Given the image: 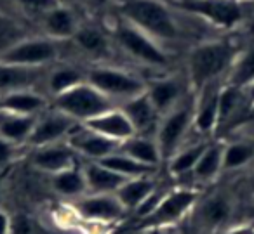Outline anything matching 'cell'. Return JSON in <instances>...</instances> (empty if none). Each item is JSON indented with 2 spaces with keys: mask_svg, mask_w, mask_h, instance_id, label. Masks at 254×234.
Masks as SVG:
<instances>
[{
  "mask_svg": "<svg viewBox=\"0 0 254 234\" xmlns=\"http://www.w3.org/2000/svg\"><path fill=\"white\" fill-rule=\"evenodd\" d=\"M223 149H225V144L221 142L207 144L204 153L198 158L197 165L191 170L195 181L211 182L218 177V174L223 170Z\"/></svg>",
  "mask_w": 254,
  "mask_h": 234,
  "instance_id": "d4e9b609",
  "label": "cell"
},
{
  "mask_svg": "<svg viewBox=\"0 0 254 234\" xmlns=\"http://www.w3.org/2000/svg\"><path fill=\"white\" fill-rule=\"evenodd\" d=\"M85 129L92 130V132L99 134V136L106 137V139H112L115 142L122 144L124 140L131 139L136 136L134 127L131 125L129 118L124 115L122 109L117 106V108L110 109V111L103 113V115L96 116V118L87 120L85 123H82Z\"/></svg>",
  "mask_w": 254,
  "mask_h": 234,
  "instance_id": "2e32d148",
  "label": "cell"
},
{
  "mask_svg": "<svg viewBox=\"0 0 254 234\" xmlns=\"http://www.w3.org/2000/svg\"><path fill=\"white\" fill-rule=\"evenodd\" d=\"M181 2H188V0H176V4H181Z\"/></svg>",
  "mask_w": 254,
  "mask_h": 234,
  "instance_id": "bcb514c9",
  "label": "cell"
},
{
  "mask_svg": "<svg viewBox=\"0 0 254 234\" xmlns=\"http://www.w3.org/2000/svg\"><path fill=\"white\" fill-rule=\"evenodd\" d=\"M119 11L129 25L153 40H174L180 30L162 0H120Z\"/></svg>",
  "mask_w": 254,
  "mask_h": 234,
  "instance_id": "7a4b0ae2",
  "label": "cell"
},
{
  "mask_svg": "<svg viewBox=\"0 0 254 234\" xmlns=\"http://www.w3.org/2000/svg\"><path fill=\"white\" fill-rule=\"evenodd\" d=\"M14 32H16L14 25H12V23L9 21L7 18L0 16V47L5 46V49H7L9 46H12V44H9V40L12 39Z\"/></svg>",
  "mask_w": 254,
  "mask_h": 234,
  "instance_id": "8d00e7d4",
  "label": "cell"
},
{
  "mask_svg": "<svg viewBox=\"0 0 254 234\" xmlns=\"http://www.w3.org/2000/svg\"><path fill=\"white\" fill-rule=\"evenodd\" d=\"M0 199H2V186H0Z\"/></svg>",
  "mask_w": 254,
  "mask_h": 234,
  "instance_id": "7dc6e473",
  "label": "cell"
},
{
  "mask_svg": "<svg viewBox=\"0 0 254 234\" xmlns=\"http://www.w3.org/2000/svg\"><path fill=\"white\" fill-rule=\"evenodd\" d=\"M82 170L85 175L87 192H92V194H115L129 181L110 168L103 167L98 161H89Z\"/></svg>",
  "mask_w": 254,
  "mask_h": 234,
  "instance_id": "d6986e66",
  "label": "cell"
},
{
  "mask_svg": "<svg viewBox=\"0 0 254 234\" xmlns=\"http://www.w3.org/2000/svg\"><path fill=\"white\" fill-rule=\"evenodd\" d=\"M47 109V101L44 95L33 89L16 91L2 95L0 99V113L19 116H39Z\"/></svg>",
  "mask_w": 254,
  "mask_h": 234,
  "instance_id": "e0dca14e",
  "label": "cell"
},
{
  "mask_svg": "<svg viewBox=\"0 0 254 234\" xmlns=\"http://www.w3.org/2000/svg\"><path fill=\"white\" fill-rule=\"evenodd\" d=\"M237 59V49L225 40H212L197 46L188 57V75L191 85L197 91L204 89L212 82L232 70Z\"/></svg>",
  "mask_w": 254,
  "mask_h": 234,
  "instance_id": "6da1fadb",
  "label": "cell"
},
{
  "mask_svg": "<svg viewBox=\"0 0 254 234\" xmlns=\"http://www.w3.org/2000/svg\"><path fill=\"white\" fill-rule=\"evenodd\" d=\"M244 92H246L247 102H249V111H251V109L254 108V82L247 85V87L244 89Z\"/></svg>",
  "mask_w": 254,
  "mask_h": 234,
  "instance_id": "ab89813d",
  "label": "cell"
},
{
  "mask_svg": "<svg viewBox=\"0 0 254 234\" xmlns=\"http://www.w3.org/2000/svg\"><path fill=\"white\" fill-rule=\"evenodd\" d=\"M53 108L73 118L77 123H85L87 120L96 118L117 106L112 99L103 95L98 89H94L85 80L77 87L56 95Z\"/></svg>",
  "mask_w": 254,
  "mask_h": 234,
  "instance_id": "3957f363",
  "label": "cell"
},
{
  "mask_svg": "<svg viewBox=\"0 0 254 234\" xmlns=\"http://www.w3.org/2000/svg\"><path fill=\"white\" fill-rule=\"evenodd\" d=\"M209 142H198L193 146H188L180 149L167 163H169V172L174 177H181V175L191 174L193 167L197 165L200 154L204 153V149L207 147Z\"/></svg>",
  "mask_w": 254,
  "mask_h": 234,
  "instance_id": "1f68e13d",
  "label": "cell"
},
{
  "mask_svg": "<svg viewBox=\"0 0 254 234\" xmlns=\"http://www.w3.org/2000/svg\"><path fill=\"white\" fill-rule=\"evenodd\" d=\"M0 99H2V95H0Z\"/></svg>",
  "mask_w": 254,
  "mask_h": 234,
  "instance_id": "681fc988",
  "label": "cell"
},
{
  "mask_svg": "<svg viewBox=\"0 0 254 234\" xmlns=\"http://www.w3.org/2000/svg\"><path fill=\"white\" fill-rule=\"evenodd\" d=\"M119 108L122 109L124 115L129 118L131 125L134 127L136 136L152 137L157 134V129H159V123L162 116L153 108L152 101L148 99L146 92L138 95V97H132V99H129V101L122 102Z\"/></svg>",
  "mask_w": 254,
  "mask_h": 234,
  "instance_id": "4fadbf2b",
  "label": "cell"
},
{
  "mask_svg": "<svg viewBox=\"0 0 254 234\" xmlns=\"http://www.w3.org/2000/svg\"><path fill=\"white\" fill-rule=\"evenodd\" d=\"M16 153H18V144L11 142V140L0 136V167H7L14 160Z\"/></svg>",
  "mask_w": 254,
  "mask_h": 234,
  "instance_id": "d590c367",
  "label": "cell"
},
{
  "mask_svg": "<svg viewBox=\"0 0 254 234\" xmlns=\"http://www.w3.org/2000/svg\"><path fill=\"white\" fill-rule=\"evenodd\" d=\"M164 4H166V2H171V4H174V2H176V0H162Z\"/></svg>",
  "mask_w": 254,
  "mask_h": 234,
  "instance_id": "ee69618b",
  "label": "cell"
},
{
  "mask_svg": "<svg viewBox=\"0 0 254 234\" xmlns=\"http://www.w3.org/2000/svg\"><path fill=\"white\" fill-rule=\"evenodd\" d=\"M58 2H60V4H63V2H66V0H58Z\"/></svg>",
  "mask_w": 254,
  "mask_h": 234,
  "instance_id": "c3c4849f",
  "label": "cell"
},
{
  "mask_svg": "<svg viewBox=\"0 0 254 234\" xmlns=\"http://www.w3.org/2000/svg\"><path fill=\"white\" fill-rule=\"evenodd\" d=\"M44 28L53 40H68L75 37L78 23L70 9L58 5L44 14Z\"/></svg>",
  "mask_w": 254,
  "mask_h": 234,
  "instance_id": "7402d4cb",
  "label": "cell"
},
{
  "mask_svg": "<svg viewBox=\"0 0 254 234\" xmlns=\"http://www.w3.org/2000/svg\"><path fill=\"white\" fill-rule=\"evenodd\" d=\"M42 68H21L0 63V95L26 91L39 82Z\"/></svg>",
  "mask_w": 254,
  "mask_h": 234,
  "instance_id": "44dd1931",
  "label": "cell"
},
{
  "mask_svg": "<svg viewBox=\"0 0 254 234\" xmlns=\"http://www.w3.org/2000/svg\"><path fill=\"white\" fill-rule=\"evenodd\" d=\"M85 80L98 89L103 95L108 99L115 101H129L132 97L145 94L146 84L136 75L129 73V71L119 70V68H110V66H98L92 68L87 75Z\"/></svg>",
  "mask_w": 254,
  "mask_h": 234,
  "instance_id": "277c9868",
  "label": "cell"
},
{
  "mask_svg": "<svg viewBox=\"0 0 254 234\" xmlns=\"http://www.w3.org/2000/svg\"><path fill=\"white\" fill-rule=\"evenodd\" d=\"M120 153L131 156L132 160L139 161L148 167L159 168L162 163V156H160L159 146L155 142V137H145V136H134L131 139L124 140L119 147Z\"/></svg>",
  "mask_w": 254,
  "mask_h": 234,
  "instance_id": "603a6c76",
  "label": "cell"
},
{
  "mask_svg": "<svg viewBox=\"0 0 254 234\" xmlns=\"http://www.w3.org/2000/svg\"><path fill=\"white\" fill-rule=\"evenodd\" d=\"M32 165L40 172L56 175L68 168L77 167V153L68 146V142H56L49 146L35 147L32 154Z\"/></svg>",
  "mask_w": 254,
  "mask_h": 234,
  "instance_id": "5bb4252c",
  "label": "cell"
},
{
  "mask_svg": "<svg viewBox=\"0 0 254 234\" xmlns=\"http://www.w3.org/2000/svg\"><path fill=\"white\" fill-rule=\"evenodd\" d=\"M12 220L4 210L0 208V234H11Z\"/></svg>",
  "mask_w": 254,
  "mask_h": 234,
  "instance_id": "f35d334b",
  "label": "cell"
},
{
  "mask_svg": "<svg viewBox=\"0 0 254 234\" xmlns=\"http://www.w3.org/2000/svg\"><path fill=\"white\" fill-rule=\"evenodd\" d=\"M115 39L119 46L126 50L127 54H131L138 61L150 66H164L167 64V56L157 40L143 33L136 26L129 25L127 21L120 23L115 28Z\"/></svg>",
  "mask_w": 254,
  "mask_h": 234,
  "instance_id": "52a82bcc",
  "label": "cell"
},
{
  "mask_svg": "<svg viewBox=\"0 0 254 234\" xmlns=\"http://www.w3.org/2000/svg\"><path fill=\"white\" fill-rule=\"evenodd\" d=\"M75 210L82 219L96 220V222H113L122 219L124 213L127 212L115 194H92V192L77 198Z\"/></svg>",
  "mask_w": 254,
  "mask_h": 234,
  "instance_id": "8fae6325",
  "label": "cell"
},
{
  "mask_svg": "<svg viewBox=\"0 0 254 234\" xmlns=\"http://www.w3.org/2000/svg\"><path fill=\"white\" fill-rule=\"evenodd\" d=\"M146 95L159 115L164 116L180 106L181 85L176 78H160L146 85Z\"/></svg>",
  "mask_w": 254,
  "mask_h": 234,
  "instance_id": "ffe728a7",
  "label": "cell"
},
{
  "mask_svg": "<svg viewBox=\"0 0 254 234\" xmlns=\"http://www.w3.org/2000/svg\"><path fill=\"white\" fill-rule=\"evenodd\" d=\"M197 203V191L193 189H174L167 191L160 203L148 217L143 219L145 227H164L183 219Z\"/></svg>",
  "mask_w": 254,
  "mask_h": 234,
  "instance_id": "ba28073f",
  "label": "cell"
},
{
  "mask_svg": "<svg viewBox=\"0 0 254 234\" xmlns=\"http://www.w3.org/2000/svg\"><path fill=\"white\" fill-rule=\"evenodd\" d=\"M233 213V206L226 196H211L198 206V219L205 229H219L226 222H230Z\"/></svg>",
  "mask_w": 254,
  "mask_h": 234,
  "instance_id": "cb8c5ba5",
  "label": "cell"
},
{
  "mask_svg": "<svg viewBox=\"0 0 254 234\" xmlns=\"http://www.w3.org/2000/svg\"><path fill=\"white\" fill-rule=\"evenodd\" d=\"M155 189H157V184L152 177L129 179V181L115 192V196H117V199L122 203L126 210H136Z\"/></svg>",
  "mask_w": 254,
  "mask_h": 234,
  "instance_id": "484cf974",
  "label": "cell"
},
{
  "mask_svg": "<svg viewBox=\"0 0 254 234\" xmlns=\"http://www.w3.org/2000/svg\"><path fill=\"white\" fill-rule=\"evenodd\" d=\"M249 113V102H247L244 89H237L232 85H223L219 92V108H218V129L223 130L233 125L239 118Z\"/></svg>",
  "mask_w": 254,
  "mask_h": 234,
  "instance_id": "ac0fdd59",
  "label": "cell"
},
{
  "mask_svg": "<svg viewBox=\"0 0 254 234\" xmlns=\"http://www.w3.org/2000/svg\"><path fill=\"white\" fill-rule=\"evenodd\" d=\"M254 82V42L249 47L237 54V59L233 63L232 70L228 71L226 85H232L237 89H246Z\"/></svg>",
  "mask_w": 254,
  "mask_h": 234,
  "instance_id": "f1b7e54d",
  "label": "cell"
},
{
  "mask_svg": "<svg viewBox=\"0 0 254 234\" xmlns=\"http://www.w3.org/2000/svg\"><path fill=\"white\" fill-rule=\"evenodd\" d=\"M18 4H21V7H25L26 11H32V12H39V14H46L47 11L51 9L58 7V5H63L60 4L58 0H16Z\"/></svg>",
  "mask_w": 254,
  "mask_h": 234,
  "instance_id": "e575fe53",
  "label": "cell"
},
{
  "mask_svg": "<svg viewBox=\"0 0 254 234\" xmlns=\"http://www.w3.org/2000/svg\"><path fill=\"white\" fill-rule=\"evenodd\" d=\"M91 2H94V4H103V2H106V0H91Z\"/></svg>",
  "mask_w": 254,
  "mask_h": 234,
  "instance_id": "b9f144b4",
  "label": "cell"
},
{
  "mask_svg": "<svg viewBox=\"0 0 254 234\" xmlns=\"http://www.w3.org/2000/svg\"><path fill=\"white\" fill-rule=\"evenodd\" d=\"M254 146L249 142L225 144L223 149V170H239L253 161Z\"/></svg>",
  "mask_w": 254,
  "mask_h": 234,
  "instance_id": "836d02e7",
  "label": "cell"
},
{
  "mask_svg": "<svg viewBox=\"0 0 254 234\" xmlns=\"http://www.w3.org/2000/svg\"><path fill=\"white\" fill-rule=\"evenodd\" d=\"M32 233V227H30V222L23 217H18V219L12 220V227H11V234H30Z\"/></svg>",
  "mask_w": 254,
  "mask_h": 234,
  "instance_id": "74e56055",
  "label": "cell"
},
{
  "mask_svg": "<svg viewBox=\"0 0 254 234\" xmlns=\"http://www.w3.org/2000/svg\"><path fill=\"white\" fill-rule=\"evenodd\" d=\"M82 82H85V75H82L77 68L63 66L54 70L53 73L47 78V87H49L51 94L56 97V95L63 94V92L70 91V89L80 85Z\"/></svg>",
  "mask_w": 254,
  "mask_h": 234,
  "instance_id": "d6a6232c",
  "label": "cell"
},
{
  "mask_svg": "<svg viewBox=\"0 0 254 234\" xmlns=\"http://www.w3.org/2000/svg\"><path fill=\"white\" fill-rule=\"evenodd\" d=\"M251 186H253V189H254V175H253V179H251Z\"/></svg>",
  "mask_w": 254,
  "mask_h": 234,
  "instance_id": "f6af8a7d",
  "label": "cell"
},
{
  "mask_svg": "<svg viewBox=\"0 0 254 234\" xmlns=\"http://www.w3.org/2000/svg\"><path fill=\"white\" fill-rule=\"evenodd\" d=\"M221 87L223 85L219 82H212L198 91L197 104L193 108V127L202 136H209L218 129V108Z\"/></svg>",
  "mask_w": 254,
  "mask_h": 234,
  "instance_id": "9a60e30c",
  "label": "cell"
},
{
  "mask_svg": "<svg viewBox=\"0 0 254 234\" xmlns=\"http://www.w3.org/2000/svg\"><path fill=\"white\" fill-rule=\"evenodd\" d=\"M98 163H101L103 167L110 168V170H113L115 174L122 175V177H126V179L152 177V175L157 172V168L139 163V161L132 160L131 156H127V154L120 153V151L103 158V160L98 161Z\"/></svg>",
  "mask_w": 254,
  "mask_h": 234,
  "instance_id": "4316f807",
  "label": "cell"
},
{
  "mask_svg": "<svg viewBox=\"0 0 254 234\" xmlns=\"http://www.w3.org/2000/svg\"><path fill=\"white\" fill-rule=\"evenodd\" d=\"M226 234H254V227H249V226L235 227V229H230Z\"/></svg>",
  "mask_w": 254,
  "mask_h": 234,
  "instance_id": "60d3db41",
  "label": "cell"
},
{
  "mask_svg": "<svg viewBox=\"0 0 254 234\" xmlns=\"http://www.w3.org/2000/svg\"><path fill=\"white\" fill-rule=\"evenodd\" d=\"M191 125H193V109L188 106L180 104L160 118L155 142L159 146L162 161H169L181 149L183 139Z\"/></svg>",
  "mask_w": 254,
  "mask_h": 234,
  "instance_id": "5b68a950",
  "label": "cell"
},
{
  "mask_svg": "<svg viewBox=\"0 0 254 234\" xmlns=\"http://www.w3.org/2000/svg\"><path fill=\"white\" fill-rule=\"evenodd\" d=\"M66 142L75 153L89 158L91 161H101L103 158L117 153L120 147L119 142L85 129L82 123L68 136Z\"/></svg>",
  "mask_w": 254,
  "mask_h": 234,
  "instance_id": "7c38bea8",
  "label": "cell"
},
{
  "mask_svg": "<svg viewBox=\"0 0 254 234\" xmlns=\"http://www.w3.org/2000/svg\"><path fill=\"white\" fill-rule=\"evenodd\" d=\"M247 115H249V116H251V118H254V108H253V109H251V111H249V113H247Z\"/></svg>",
  "mask_w": 254,
  "mask_h": 234,
  "instance_id": "7bdbcfd3",
  "label": "cell"
},
{
  "mask_svg": "<svg viewBox=\"0 0 254 234\" xmlns=\"http://www.w3.org/2000/svg\"><path fill=\"white\" fill-rule=\"evenodd\" d=\"M37 116H19L0 113V136L14 144L28 142Z\"/></svg>",
  "mask_w": 254,
  "mask_h": 234,
  "instance_id": "83f0119b",
  "label": "cell"
},
{
  "mask_svg": "<svg viewBox=\"0 0 254 234\" xmlns=\"http://www.w3.org/2000/svg\"><path fill=\"white\" fill-rule=\"evenodd\" d=\"M80 123H77L73 118L66 116L64 113L58 109H49L44 111L42 115L37 116L35 127L32 130V136L28 139V144L33 147L49 146V144L64 142L71 132H73Z\"/></svg>",
  "mask_w": 254,
  "mask_h": 234,
  "instance_id": "30bf717a",
  "label": "cell"
},
{
  "mask_svg": "<svg viewBox=\"0 0 254 234\" xmlns=\"http://www.w3.org/2000/svg\"><path fill=\"white\" fill-rule=\"evenodd\" d=\"M53 189L68 198H82L87 194L84 170L78 167L68 168L64 172L53 175Z\"/></svg>",
  "mask_w": 254,
  "mask_h": 234,
  "instance_id": "f546056e",
  "label": "cell"
},
{
  "mask_svg": "<svg viewBox=\"0 0 254 234\" xmlns=\"http://www.w3.org/2000/svg\"><path fill=\"white\" fill-rule=\"evenodd\" d=\"M58 57V47L49 39H26L0 52V63L21 68H42Z\"/></svg>",
  "mask_w": 254,
  "mask_h": 234,
  "instance_id": "8992f818",
  "label": "cell"
},
{
  "mask_svg": "<svg viewBox=\"0 0 254 234\" xmlns=\"http://www.w3.org/2000/svg\"><path fill=\"white\" fill-rule=\"evenodd\" d=\"M178 5L183 11L200 16L218 28L232 30L242 21V7L239 0H188Z\"/></svg>",
  "mask_w": 254,
  "mask_h": 234,
  "instance_id": "9c48e42d",
  "label": "cell"
},
{
  "mask_svg": "<svg viewBox=\"0 0 254 234\" xmlns=\"http://www.w3.org/2000/svg\"><path fill=\"white\" fill-rule=\"evenodd\" d=\"M73 40L84 52L92 56H106L110 50V44L105 33L92 26H78Z\"/></svg>",
  "mask_w": 254,
  "mask_h": 234,
  "instance_id": "4dcf8cb0",
  "label": "cell"
}]
</instances>
